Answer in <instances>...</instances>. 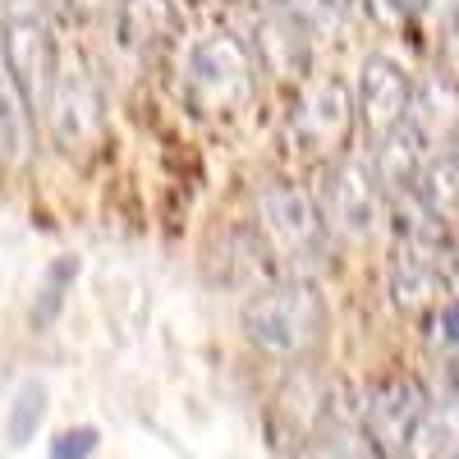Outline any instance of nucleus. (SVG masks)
<instances>
[{
	"instance_id": "nucleus-21",
	"label": "nucleus",
	"mask_w": 459,
	"mask_h": 459,
	"mask_svg": "<svg viewBox=\"0 0 459 459\" xmlns=\"http://www.w3.org/2000/svg\"><path fill=\"white\" fill-rule=\"evenodd\" d=\"M340 14H344V0H308V5H299L303 23H331Z\"/></svg>"
},
{
	"instance_id": "nucleus-15",
	"label": "nucleus",
	"mask_w": 459,
	"mask_h": 459,
	"mask_svg": "<svg viewBox=\"0 0 459 459\" xmlns=\"http://www.w3.org/2000/svg\"><path fill=\"white\" fill-rule=\"evenodd\" d=\"M257 56L272 65L276 74H299L303 60H308V37H303V19L281 14V19H266L262 37H257Z\"/></svg>"
},
{
	"instance_id": "nucleus-29",
	"label": "nucleus",
	"mask_w": 459,
	"mask_h": 459,
	"mask_svg": "<svg viewBox=\"0 0 459 459\" xmlns=\"http://www.w3.org/2000/svg\"><path fill=\"white\" fill-rule=\"evenodd\" d=\"M455 281H459V248H455Z\"/></svg>"
},
{
	"instance_id": "nucleus-18",
	"label": "nucleus",
	"mask_w": 459,
	"mask_h": 459,
	"mask_svg": "<svg viewBox=\"0 0 459 459\" xmlns=\"http://www.w3.org/2000/svg\"><path fill=\"white\" fill-rule=\"evenodd\" d=\"M42 418H47V386L37 377H28V381H19V391L10 400V413H5L10 446H28L37 437V428H42Z\"/></svg>"
},
{
	"instance_id": "nucleus-12",
	"label": "nucleus",
	"mask_w": 459,
	"mask_h": 459,
	"mask_svg": "<svg viewBox=\"0 0 459 459\" xmlns=\"http://www.w3.org/2000/svg\"><path fill=\"white\" fill-rule=\"evenodd\" d=\"M409 129L423 138V147H437L441 138L459 134V83L450 74H432V79H423L413 88Z\"/></svg>"
},
{
	"instance_id": "nucleus-8",
	"label": "nucleus",
	"mask_w": 459,
	"mask_h": 459,
	"mask_svg": "<svg viewBox=\"0 0 459 459\" xmlns=\"http://www.w3.org/2000/svg\"><path fill=\"white\" fill-rule=\"evenodd\" d=\"M413 83L391 56H368L359 65V125L372 143V152L386 143L395 129L409 125Z\"/></svg>"
},
{
	"instance_id": "nucleus-2",
	"label": "nucleus",
	"mask_w": 459,
	"mask_h": 459,
	"mask_svg": "<svg viewBox=\"0 0 459 459\" xmlns=\"http://www.w3.org/2000/svg\"><path fill=\"white\" fill-rule=\"evenodd\" d=\"M184 83L194 92V101L212 115L239 110V106H248V97L257 88L253 51L235 32H207L184 56Z\"/></svg>"
},
{
	"instance_id": "nucleus-27",
	"label": "nucleus",
	"mask_w": 459,
	"mask_h": 459,
	"mask_svg": "<svg viewBox=\"0 0 459 459\" xmlns=\"http://www.w3.org/2000/svg\"><path fill=\"white\" fill-rule=\"evenodd\" d=\"M10 10H28V0H10Z\"/></svg>"
},
{
	"instance_id": "nucleus-24",
	"label": "nucleus",
	"mask_w": 459,
	"mask_h": 459,
	"mask_svg": "<svg viewBox=\"0 0 459 459\" xmlns=\"http://www.w3.org/2000/svg\"><path fill=\"white\" fill-rule=\"evenodd\" d=\"M239 5H248V10H262V14H276V10L294 5V0H239Z\"/></svg>"
},
{
	"instance_id": "nucleus-7",
	"label": "nucleus",
	"mask_w": 459,
	"mask_h": 459,
	"mask_svg": "<svg viewBox=\"0 0 459 459\" xmlns=\"http://www.w3.org/2000/svg\"><path fill=\"white\" fill-rule=\"evenodd\" d=\"M381 203H386V188L372 161H335L322 175V221L344 239H368L381 221Z\"/></svg>"
},
{
	"instance_id": "nucleus-20",
	"label": "nucleus",
	"mask_w": 459,
	"mask_h": 459,
	"mask_svg": "<svg viewBox=\"0 0 459 459\" xmlns=\"http://www.w3.org/2000/svg\"><path fill=\"white\" fill-rule=\"evenodd\" d=\"M432 340L446 344V350H459V294L432 317Z\"/></svg>"
},
{
	"instance_id": "nucleus-11",
	"label": "nucleus",
	"mask_w": 459,
	"mask_h": 459,
	"mask_svg": "<svg viewBox=\"0 0 459 459\" xmlns=\"http://www.w3.org/2000/svg\"><path fill=\"white\" fill-rule=\"evenodd\" d=\"M179 0H120L115 5V42L129 56H152L179 32Z\"/></svg>"
},
{
	"instance_id": "nucleus-6",
	"label": "nucleus",
	"mask_w": 459,
	"mask_h": 459,
	"mask_svg": "<svg viewBox=\"0 0 459 459\" xmlns=\"http://www.w3.org/2000/svg\"><path fill=\"white\" fill-rule=\"evenodd\" d=\"M354 115H359V106L350 101V88L340 79H313L290 106L285 138L299 157H331L350 138Z\"/></svg>"
},
{
	"instance_id": "nucleus-5",
	"label": "nucleus",
	"mask_w": 459,
	"mask_h": 459,
	"mask_svg": "<svg viewBox=\"0 0 459 459\" xmlns=\"http://www.w3.org/2000/svg\"><path fill=\"white\" fill-rule=\"evenodd\" d=\"M0 56H5V65L14 69L28 106L51 110V97H56V83H60V56H56L51 23L32 5L5 14V28H0Z\"/></svg>"
},
{
	"instance_id": "nucleus-19",
	"label": "nucleus",
	"mask_w": 459,
	"mask_h": 459,
	"mask_svg": "<svg viewBox=\"0 0 459 459\" xmlns=\"http://www.w3.org/2000/svg\"><path fill=\"white\" fill-rule=\"evenodd\" d=\"M97 428H65L56 441H51V459H88L97 450Z\"/></svg>"
},
{
	"instance_id": "nucleus-22",
	"label": "nucleus",
	"mask_w": 459,
	"mask_h": 459,
	"mask_svg": "<svg viewBox=\"0 0 459 459\" xmlns=\"http://www.w3.org/2000/svg\"><path fill=\"white\" fill-rule=\"evenodd\" d=\"M423 10L450 32V28H459V0H423Z\"/></svg>"
},
{
	"instance_id": "nucleus-10",
	"label": "nucleus",
	"mask_w": 459,
	"mask_h": 459,
	"mask_svg": "<svg viewBox=\"0 0 459 459\" xmlns=\"http://www.w3.org/2000/svg\"><path fill=\"white\" fill-rule=\"evenodd\" d=\"M450 281H455V266L446 272L441 257H428V253H409L400 248L395 266H391V299L404 317H423V313H441L446 303L455 299L450 294Z\"/></svg>"
},
{
	"instance_id": "nucleus-28",
	"label": "nucleus",
	"mask_w": 459,
	"mask_h": 459,
	"mask_svg": "<svg viewBox=\"0 0 459 459\" xmlns=\"http://www.w3.org/2000/svg\"><path fill=\"white\" fill-rule=\"evenodd\" d=\"M450 157H455V161H459V134H455V152H450Z\"/></svg>"
},
{
	"instance_id": "nucleus-1",
	"label": "nucleus",
	"mask_w": 459,
	"mask_h": 459,
	"mask_svg": "<svg viewBox=\"0 0 459 459\" xmlns=\"http://www.w3.org/2000/svg\"><path fill=\"white\" fill-rule=\"evenodd\" d=\"M239 326H244L248 344H257L262 354L299 359L322 340L326 303L308 281H285V285H272V290H257L244 303Z\"/></svg>"
},
{
	"instance_id": "nucleus-4",
	"label": "nucleus",
	"mask_w": 459,
	"mask_h": 459,
	"mask_svg": "<svg viewBox=\"0 0 459 459\" xmlns=\"http://www.w3.org/2000/svg\"><path fill=\"white\" fill-rule=\"evenodd\" d=\"M257 235L276 253L281 266H313L322 253L326 221L322 207L294 184H266L257 194Z\"/></svg>"
},
{
	"instance_id": "nucleus-30",
	"label": "nucleus",
	"mask_w": 459,
	"mask_h": 459,
	"mask_svg": "<svg viewBox=\"0 0 459 459\" xmlns=\"http://www.w3.org/2000/svg\"><path fill=\"white\" fill-rule=\"evenodd\" d=\"M446 459H459V450H455V455H446Z\"/></svg>"
},
{
	"instance_id": "nucleus-13",
	"label": "nucleus",
	"mask_w": 459,
	"mask_h": 459,
	"mask_svg": "<svg viewBox=\"0 0 459 459\" xmlns=\"http://www.w3.org/2000/svg\"><path fill=\"white\" fill-rule=\"evenodd\" d=\"M428 161H432V157H428L423 138H418L409 125H404V129H395L386 143H381V147L372 152L377 179H381V188H386L391 198H409L413 188H418V179H423Z\"/></svg>"
},
{
	"instance_id": "nucleus-16",
	"label": "nucleus",
	"mask_w": 459,
	"mask_h": 459,
	"mask_svg": "<svg viewBox=\"0 0 459 459\" xmlns=\"http://www.w3.org/2000/svg\"><path fill=\"white\" fill-rule=\"evenodd\" d=\"M74 281H79V257L60 253V257H51V262H47L42 281H37V299H32V313H28L32 331H47V326H51V322L60 317V308H65V294L74 290Z\"/></svg>"
},
{
	"instance_id": "nucleus-23",
	"label": "nucleus",
	"mask_w": 459,
	"mask_h": 459,
	"mask_svg": "<svg viewBox=\"0 0 459 459\" xmlns=\"http://www.w3.org/2000/svg\"><path fill=\"white\" fill-rule=\"evenodd\" d=\"M60 5H65L69 14H97V10L106 5V0H60Z\"/></svg>"
},
{
	"instance_id": "nucleus-25",
	"label": "nucleus",
	"mask_w": 459,
	"mask_h": 459,
	"mask_svg": "<svg viewBox=\"0 0 459 459\" xmlns=\"http://www.w3.org/2000/svg\"><path fill=\"white\" fill-rule=\"evenodd\" d=\"M446 56H450V65H459V28L446 32Z\"/></svg>"
},
{
	"instance_id": "nucleus-14",
	"label": "nucleus",
	"mask_w": 459,
	"mask_h": 459,
	"mask_svg": "<svg viewBox=\"0 0 459 459\" xmlns=\"http://www.w3.org/2000/svg\"><path fill=\"white\" fill-rule=\"evenodd\" d=\"M28 97L14 79V69L0 56V166H23L32 157V120Z\"/></svg>"
},
{
	"instance_id": "nucleus-9",
	"label": "nucleus",
	"mask_w": 459,
	"mask_h": 459,
	"mask_svg": "<svg viewBox=\"0 0 459 459\" xmlns=\"http://www.w3.org/2000/svg\"><path fill=\"white\" fill-rule=\"evenodd\" d=\"M51 134L60 143L65 157L74 152H88L101 129H106V106H101V88L97 79L83 69V65H69L60 69V83H56V97H51Z\"/></svg>"
},
{
	"instance_id": "nucleus-17",
	"label": "nucleus",
	"mask_w": 459,
	"mask_h": 459,
	"mask_svg": "<svg viewBox=\"0 0 459 459\" xmlns=\"http://www.w3.org/2000/svg\"><path fill=\"white\" fill-rule=\"evenodd\" d=\"M418 203L441 221H459V161L455 157H432L423 179H418Z\"/></svg>"
},
{
	"instance_id": "nucleus-26",
	"label": "nucleus",
	"mask_w": 459,
	"mask_h": 459,
	"mask_svg": "<svg viewBox=\"0 0 459 459\" xmlns=\"http://www.w3.org/2000/svg\"><path fill=\"white\" fill-rule=\"evenodd\" d=\"M450 386H455V395H459V354L450 359Z\"/></svg>"
},
{
	"instance_id": "nucleus-3",
	"label": "nucleus",
	"mask_w": 459,
	"mask_h": 459,
	"mask_svg": "<svg viewBox=\"0 0 459 459\" xmlns=\"http://www.w3.org/2000/svg\"><path fill=\"white\" fill-rule=\"evenodd\" d=\"M428 428V391L404 372H386L363 391V441L377 459H409Z\"/></svg>"
}]
</instances>
